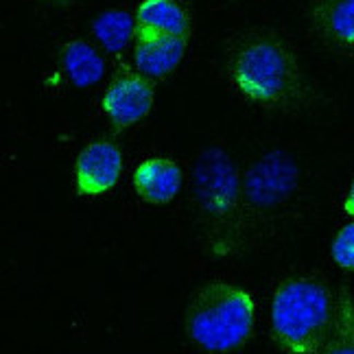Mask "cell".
I'll use <instances>...</instances> for the list:
<instances>
[{
  "instance_id": "obj_1",
  "label": "cell",
  "mask_w": 354,
  "mask_h": 354,
  "mask_svg": "<svg viewBox=\"0 0 354 354\" xmlns=\"http://www.w3.org/2000/svg\"><path fill=\"white\" fill-rule=\"evenodd\" d=\"M227 79L241 99L271 112H295L310 94L295 50L274 31L239 33L227 48Z\"/></svg>"
},
{
  "instance_id": "obj_8",
  "label": "cell",
  "mask_w": 354,
  "mask_h": 354,
  "mask_svg": "<svg viewBox=\"0 0 354 354\" xmlns=\"http://www.w3.org/2000/svg\"><path fill=\"white\" fill-rule=\"evenodd\" d=\"M153 101V86L145 77L120 75L103 94V112L114 127L127 129L149 116Z\"/></svg>"
},
{
  "instance_id": "obj_9",
  "label": "cell",
  "mask_w": 354,
  "mask_h": 354,
  "mask_svg": "<svg viewBox=\"0 0 354 354\" xmlns=\"http://www.w3.org/2000/svg\"><path fill=\"white\" fill-rule=\"evenodd\" d=\"M186 55V37L138 31L133 39V62L149 79L169 77Z\"/></svg>"
},
{
  "instance_id": "obj_7",
  "label": "cell",
  "mask_w": 354,
  "mask_h": 354,
  "mask_svg": "<svg viewBox=\"0 0 354 354\" xmlns=\"http://www.w3.org/2000/svg\"><path fill=\"white\" fill-rule=\"evenodd\" d=\"M122 173V156L114 142L92 140L75 162V188L79 195L99 197L112 190Z\"/></svg>"
},
{
  "instance_id": "obj_11",
  "label": "cell",
  "mask_w": 354,
  "mask_h": 354,
  "mask_svg": "<svg viewBox=\"0 0 354 354\" xmlns=\"http://www.w3.org/2000/svg\"><path fill=\"white\" fill-rule=\"evenodd\" d=\"M136 22L138 31L149 33L186 37L190 31V18L177 0H142L136 11Z\"/></svg>"
},
{
  "instance_id": "obj_13",
  "label": "cell",
  "mask_w": 354,
  "mask_h": 354,
  "mask_svg": "<svg viewBox=\"0 0 354 354\" xmlns=\"http://www.w3.org/2000/svg\"><path fill=\"white\" fill-rule=\"evenodd\" d=\"M92 31L110 53H122L131 44V39L138 35V22L127 11L110 9L94 18Z\"/></svg>"
},
{
  "instance_id": "obj_15",
  "label": "cell",
  "mask_w": 354,
  "mask_h": 354,
  "mask_svg": "<svg viewBox=\"0 0 354 354\" xmlns=\"http://www.w3.org/2000/svg\"><path fill=\"white\" fill-rule=\"evenodd\" d=\"M330 256L337 267L354 274V219L335 234L330 245Z\"/></svg>"
},
{
  "instance_id": "obj_5",
  "label": "cell",
  "mask_w": 354,
  "mask_h": 354,
  "mask_svg": "<svg viewBox=\"0 0 354 354\" xmlns=\"http://www.w3.org/2000/svg\"><path fill=\"white\" fill-rule=\"evenodd\" d=\"M302 193L299 169L282 151L258 158L243 175V248L287 219Z\"/></svg>"
},
{
  "instance_id": "obj_12",
  "label": "cell",
  "mask_w": 354,
  "mask_h": 354,
  "mask_svg": "<svg viewBox=\"0 0 354 354\" xmlns=\"http://www.w3.org/2000/svg\"><path fill=\"white\" fill-rule=\"evenodd\" d=\"M62 66L68 79L77 88H90L99 84L105 73V64L97 48L90 46L84 39H71L62 48Z\"/></svg>"
},
{
  "instance_id": "obj_16",
  "label": "cell",
  "mask_w": 354,
  "mask_h": 354,
  "mask_svg": "<svg viewBox=\"0 0 354 354\" xmlns=\"http://www.w3.org/2000/svg\"><path fill=\"white\" fill-rule=\"evenodd\" d=\"M344 214L350 216V219H354V180L348 188V195L344 199Z\"/></svg>"
},
{
  "instance_id": "obj_14",
  "label": "cell",
  "mask_w": 354,
  "mask_h": 354,
  "mask_svg": "<svg viewBox=\"0 0 354 354\" xmlns=\"http://www.w3.org/2000/svg\"><path fill=\"white\" fill-rule=\"evenodd\" d=\"M319 354H354V297L348 289L337 295L335 326Z\"/></svg>"
},
{
  "instance_id": "obj_10",
  "label": "cell",
  "mask_w": 354,
  "mask_h": 354,
  "mask_svg": "<svg viewBox=\"0 0 354 354\" xmlns=\"http://www.w3.org/2000/svg\"><path fill=\"white\" fill-rule=\"evenodd\" d=\"M184 182L182 167L171 158H147L133 171L131 184L136 195L147 203H169L177 197Z\"/></svg>"
},
{
  "instance_id": "obj_4",
  "label": "cell",
  "mask_w": 354,
  "mask_h": 354,
  "mask_svg": "<svg viewBox=\"0 0 354 354\" xmlns=\"http://www.w3.org/2000/svg\"><path fill=\"white\" fill-rule=\"evenodd\" d=\"M256 302L234 282L210 280L195 291L184 310V330L195 346L225 354L245 346L252 337Z\"/></svg>"
},
{
  "instance_id": "obj_2",
  "label": "cell",
  "mask_w": 354,
  "mask_h": 354,
  "mask_svg": "<svg viewBox=\"0 0 354 354\" xmlns=\"http://www.w3.org/2000/svg\"><path fill=\"white\" fill-rule=\"evenodd\" d=\"M197 230L212 256L243 250V177L223 149H206L193 169Z\"/></svg>"
},
{
  "instance_id": "obj_6",
  "label": "cell",
  "mask_w": 354,
  "mask_h": 354,
  "mask_svg": "<svg viewBox=\"0 0 354 354\" xmlns=\"http://www.w3.org/2000/svg\"><path fill=\"white\" fill-rule=\"evenodd\" d=\"M306 24L326 50L354 59V0H310Z\"/></svg>"
},
{
  "instance_id": "obj_3",
  "label": "cell",
  "mask_w": 354,
  "mask_h": 354,
  "mask_svg": "<svg viewBox=\"0 0 354 354\" xmlns=\"http://www.w3.org/2000/svg\"><path fill=\"white\" fill-rule=\"evenodd\" d=\"M335 317L337 297L315 276L284 278L271 295V339L282 354H319Z\"/></svg>"
}]
</instances>
